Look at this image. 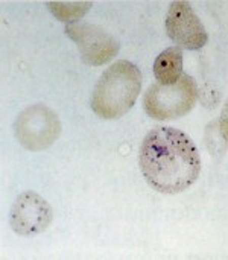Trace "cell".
<instances>
[{"label": "cell", "instance_id": "obj_1", "mask_svg": "<svg viewBox=\"0 0 228 260\" xmlns=\"http://www.w3.org/2000/svg\"><path fill=\"white\" fill-rule=\"evenodd\" d=\"M139 165L148 184L165 195L184 192L201 172L195 143L187 134L171 126H158L143 139Z\"/></svg>", "mask_w": 228, "mask_h": 260}, {"label": "cell", "instance_id": "obj_2", "mask_svg": "<svg viewBox=\"0 0 228 260\" xmlns=\"http://www.w3.org/2000/svg\"><path fill=\"white\" fill-rule=\"evenodd\" d=\"M142 90V73L129 61H117L99 78L93 96L91 108L102 119H119L136 104Z\"/></svg>", "mask_w": 228, "mask_h": 260}, {"label": "cell", "instance_id": "obj_3", "mask_svg": "<svg viewBox=\"0 0 228 260\" xmlns=\"http://www.w3.org/2000/svg\"><path fill=\"white\" fill-rule=\"evenodd\" d=\"M198 88L192 76L183 75L174 85L154 84L148 88L143 107L148 116L157 120H171L187 114L197 102Z\"/></svg>", "mask_w": 228, "mask_h": 260}, {"label": "cell", "instance_id": "obj_4", "mask_svg": "<svg viewBox=\"0 0 228 260\" xmlns=\"http://www.w3.org/2000/svg\"><path fill=\"white\" fill-rule=\"evenodd\" d=\"M14 131L23 148L29 151H43L58 139L61 123L49 107L30 105L17 116Z\"/></svg>", "mask_w": 228, "mask_h": 260}, {"label": "cell", "instance_id": "obj_5", "mask_svg": "<svg viewBox=\"0 0 228 260\" xmlns=\"http://www.w3.org/2000/svg\"><path fill=\"white\" fill-rule=\"evenodd\" d=\"M66 34L79 49L81 58L88 66H102L119 53V41L99 26L88 23H72Z\"/></svg>", "mask_w": 228, "mask_h": 260}, {"label": "cell", "instance_id": "obj_6", "mask_svg": "<svg viewBox=\"0 0 228 260\" xmlns=\"http://www.w3.org/2000/svg\"><path fill=\"white\" fill-rule=\"evenodd\" d=\"M52 216L49 203L38 193L27 190L15 198L9 212V224L17 235L32 238L50 225Z\"/></svg>", "mask_w": 228, "mask_h": 260}, {"label": "cell", "instance_id": "obj_7", "mask_svg": "<svg viewBox=\"0 0 228 260\" xmlns=\"http://www.w3.org/2000/svg\"><path fill=\"white\" fill-rule=\"evenodd\" d=\"M168 37L181 49L198 50L209 41V34L187 2H174L166 15Z\"/></svg>", "mask_w": 228, "mask_h": 260}, {"label": "cell", "instance_id": "obj_8", "mask_svg": "<svg viewBox=\"0 0 228 260\" xmlns=\"http://www.w3.org/2000/svg\"><path fill=\"white\" fill-rule=\"evenodd\" d=\"M154 75L158 84L174 85L177 84L183 73V50L181 47H169L163 50L154 62Z\"/></svg>", "mask_w": 228, "mask_h": 260}, {"label": "cell", "instance_id": "obj_9", "mask_svg": "<svg viewBox=\"0 0 228 260\" xmlns=\"http://www.w3.org/2000/svg\"><path fill=\"white\" fill-rule=\"evenodd\" d=\"M47 6L58 20L72 24L88 12L91 2H49Z\"/></svg>", "mask_w": 228, "mask_h": 260}, {"label": "cell", "instance_id": "obj_10", "mask_svg": "<svg viewBox=\"0 0 228 260\" xmlns=\"http://www.w3.org/2000/svg\"><path fill=\"white\" fill-rule=\"evenodd\" d=\"M221 133H222L224 139L228 142V101L222 110V114H221Z\"/></svg>", "mask_w": 228, "mask_h": 260}]
</instances>
